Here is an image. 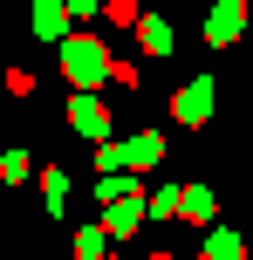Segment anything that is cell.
Wrapping results in <instances>:
<instances>
[{"label": "cell", "mask_w": 253, "mask_h": 260, "mask_svg": "<svg viewBox=\"0 0 253 260\" xmlns=\"http://www.w3.org/2000/svg\"><path fill=\"white\" fill-rule=\"evenodd\" d=\"M158 157H164V137H137L130 144V165H158Z\"/></svg>", "instance_id": "obj_9"}, {"label": "cell", "mask_w": 253, "mask_h": 260, "mask_svg": "<svg viewBox=\"0 0 253 260\" xmlns=\"http://www.w3.org/2000/svg\"><path fill=\"white\" fill-rule=\"evenodd\" d=\"M96 260H110V253H96Z\"/></svg>", "instance_id": "obj_13"}, {"label": "cell", "mask_w": 253, "mask_h": 260, "mask_svg": "<svg viewBox=\"0 0 253 260\" xmlns=\"http://www.w3.org/2000/svg\"><path fill=\"white\" fill-rule=\"evenodd\" d=\"M151 260H171V253H151Z\"/></svg>", "instance_id": "obj_12"}, {"label": "cell", "mask_w": 253, "mask_h": 260, "mask_svg": "<svg viewBox=\"0 0 253 260\" xmlns=\"http://www.w3.org/2000/svg\"><path fill=\"white\" fill-rule=\"evenodd\" d=\"M62 69H68L76 89L110 82V55H103V41H89V35H68V41H62Z\"/></svg>", "instance_id": "obj_1"}, {"label": "cell", "mask_w": 253, "mask_h": 260, "mask_svg": "<svg viewBox=\"0 0 253 260\" xmlns=\"http://www.w3.org/2000/svg\"><path fill=\"white\" fill-rule=\"evenodd\" d=\"M68 14H96V0H68Z\"/></svg>", "instance_id": "obj_11"}, {"label": "cell", "mask_w": 253, "mask_h": 260, "mask_svg": "<svg viewBox=\"0 0 253 260\" xmlns=\"http://www.w3.org/2000/svg\"><path fill=\"white\" fill-rule=\"evenodd\" d=\"M185 212H192V219H212V192H205V185H192V192H185Z\"/></svg>", "instance_id": "obj_10"}, {"label": "cell", "mask_w": 253, "mask_h": 260, "mask_svg": "<svg viewBox=\"0 0 253 260\" xmlns=\"http://www.w3.org/2000/svg\"><path fill=\"white\" fill-rule=\"evenodd\" d=\"M240 27H246V0H219V7H212V21H205V41H212V48H226Z\"/></svg>", "instance_id": "obj_4"}, {"label": "cell", "mask_w": 253, "mask_h": 260, "mask_svg": "<svg viewBox=\"0 0 253 260\" xmlns=\"http://www.w3.org/2000/svg\"><path fill=\"white\" fill-rule=\"evenodd\" d=\"M103 226H82V233H76V260H96V253H103Z\"/></svg>", "instance_id": "obj_8"}, {"label": "cell", "mask_w": 253, "mask_h": 260, "mask_svg": "<svg viewBox=\"0 0 253 260\" xmlns=\"http://www.w3.org/2000/svg\"><path fill=\"white\" fill-rule=\"evenodd\" d=\"M62 21H68V14L55 7V0H34V27H41V35H55V41H68V35H62Z\"/></svg>", "instance_id": "obj_6"}, {"label": "cell", "mask_w": 253, "mask_h": 260, "mask_svg": "<svg viewBox=\"0 0 253 260\" xmlns=\"http://www.w3.org/2000/svg\"><path fill=\"white\" fill-rule=\"evenodd\" d=\"M205 260H240V233H226V226L205 233Z\"/></svg>", "instance_id": "obj_7"}, {"label": "cell", "mask_w": 253, "mask_h": 260, "mask_svg": "<svg viewBox=\"0 0 253 260\" xmlns=\"http://www.w3.org/2000/svg\"><path fill=\"white\" fill-rule=\"evenodd\" d=\"M171 117H178V123H205V117H212V82H205V76L185 82V89L171 96Z\"/></svg>", "instance_id": "obj_3"}, {"label": "cell", "mask_w": 253, "mask_h": 260, "mask_svg": "<svg viewBox=\"0 0 253 260\" xmlns=\"http://www.w3.org/2000/svg\"><path fill=\"white\" fill-rule=\"evenodd\" d=\"M68 130H76V137H89V144H96V137L110 130V110L96 103V89H82L76 103H68Z\"/></svg>", "instance_id": "obj_2"}, {"label": "cell", "mask_w": 253, "mask_h": 260, "mask_svg": "<svg viewBox=\"0 0 253 260\" xmlns=\"http://www.w3.org/2000/svg\"><path fill=\"white\" fill-rule=\"evenodd\" d=\"M137 35H144V55H171V27H164V21H151V14H144Z\"/></svg>", "instance_id": "obj_5"}]
</instances>
